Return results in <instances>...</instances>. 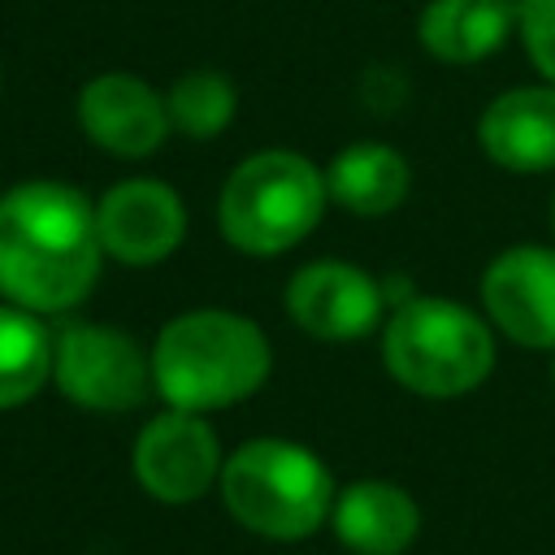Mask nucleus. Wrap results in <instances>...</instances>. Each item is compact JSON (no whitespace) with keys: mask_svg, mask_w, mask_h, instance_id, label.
<instances>
[{"mask_svg":"<svg viewBox=\"0 0 555 555\" xmlns=\"http://www.w3.org/2000/svg\"><path fill=\"white\" fill-rule=\"evenodd\" d=\"M95 208L69 182H22L0 195V295L30 312L74 308L100 273Z\"/></svg>","mask_w":555,"mask_h":555,"instance_id":"f257e3e1","label":"nucleus"},{"mask_svg":"<svg viewBox=\"0 0 555 555\" xmlns=\"http://www.w3.org/2000/svg\"><path fill=\"white\" fill-rule=\"evenodd\" d=\"M269 373V343L264 334L221 308H199L173 317L152 351L156 390L182 412L230 408L247 399Z\"/></svg>","mask_w":555,"mask_h":555,"instance_id":"f03ea898","label":"nucleus"},{"mask_svg":"<svg viewBox=\"0 0 555 555\" xmlns=\"http://www.w3.org/2000/svg\"><path fill=\"white\" fill-rule=\"evenodd\" d=\"M221 503L251 533L295 542L317 533L330 516L334 481L312 451L282 438H256L221 464Z\"/></svg>","mask_w":555,"mask_h":555,"instance_id":"7ed1b4c3","label":"nucleus"},{"mask_svg":"<svg viewBox=\"0 0 555 555\" xmlns=\"http://www.w3.org/2000/svg\"><path fill=\"white\" fill-rule=\"evenodd\" d=\"M382 356L399 386L429 399H451L486 382L494 364V338L468 308L421 295L399 304L386 321Z\"/></svg>","mask_w":555,"mask_h":555,"instance_id":"20e7f679","label":"nucleus"},{"mask_svg":"<svg viewBox=\"0 0 555 555\" xmlns=\"http://www.w3.org/2000/svg\"><path fill=\"white\" fill-rule=\"evenodd\" d=\"M325 178L299 152H256L221 186V234L251 256H273L308 238L325 208Z\"/></svg>","mask_w":555,"mask_h":555,"instance_id":"39448f33","label":"nucleus"},{"mask_svg":"<svg viewBox=\"0 0 555 555\" xmlns=\"http://www.w3.org/2000/svg\"><path fill=\"white\" fill-rule=\"evenodd\" d=\"M52 377L69 403L91 412H130L147 395V360L139 343L113 325H65L52 351Z\"/></svg>","mask_w":555,"mask_h":555,"instance_id":"423d86ee","label":"nucleus"},{"mask_svg":"<svg viewBox=\"0 0 555 555\" xmlns=\"http://www.w3.org/2000/svg\"><path fill=\"white\" fill-rule=\"evenodd\" d=\"M134 473L160 503H191L221 477V447L199 412H165L134 442Z\"/></svg>","mask_w":555,"mask_h":555,"instance_id":"0eeeda50","label":"nucleus"},{"mask_svg":"<svg viewBox=\"0 0 555 555\" xmlns=\"http://www.w3.org/2000/svg\"><path fill=\"white\" fill-rule=\"evenodd\" d=\"M95 230H100V247L113 260L156 264L182 243L186 212L169 182L130 178L104 191V199L95 204Z\"/></svg>","mask_w":555,"mask_h":555,"instance_id":"6e6552de","label":"nucleus"},{"mask_svg":"<svg viewBox=\"0 0 555 555\" xmlns=\"http://www.w3.org/2000/svg\"><path fill=\"white\" fill-rule=\"evenodd\" d=\"M490 321L520 347H555V251L512 247L481 278Z\"/></svg>","mask_w":555,"mask_h":555,"instance_id":"1a4fd4ad","label":"nucleus"},{"mask_svg":"<svg viewBox=\"0 0 555 555\" xmlns=\"http://www.w3.org/2000/svg\"><path fill=\"white\" fill-rule=\"evenodd\" d=\"M286 312L295 325L312 338L347 343L377 325L382 317V291L377 282L343 260H317L304 264L286 286Z\"/></svg>","mask_w":555,"mask_h":555,"instance_id":"9d476101","label":"nucleus"},{"mask_svg":"<svg viewBox=\"0 0 555 555\" xmlns=\"http://www.w3.org/2000/svg\"><path fill=\"white\" fill-rule=\"evenodd\" d=\"M82 130L113 156H147L169 134L165 100L134 74H100L78 95Z\"/></svg>","mask_w":555,"mask_h":555,"instance_id":"9b49d317","label":"nucleus"},{"mask_svg":"<svg viewBox=\"0 0 555 555\" xmlns=\"http://www.w3.org/2000/svg\"><path fill=\"white\" fill-rule=\"evenodd\" d=\"M481 147L494 165L516 173L555 169V91L551 87H516L503 91L481 113Z\"/></svg>","mask_w":555,"mask_h":555,"instance_id":"f8f14e48","label":"nucleus"},{"mask_svg":"<svg viewBox=\"0 0 555 555\" xmlns=\"http://www.w3.org/2000/svg\"><path fill=\"white\" fill-rule=\"evenodd\" d=\"M421 512L408 490L390 481H356L334 503V533L356 555H399L412 546Z\"/></svg>","mask_w":555,"mask_h":555,"instance_id":"ddd939ff","label":"nucleus"},{"mask_svg":"<svg viewBox=\"0 0 555 555\" xmlns=\"http://www.w3.org/2000/svg\"><path fill=\"white\" fill-rule=\"evenodd\" d=\"M516 26V0H429L421 13V43L429 56L468 65L486 61Z\"/></svg>","mask_w":555,"mask_h":555,"instance_id":"4468645a","label":"nucleus"},{"mask_svg":"<svg viewBox=\"0 0 555 555\" xmlns=\"http://www.w3.org/2000/svg\"><path fill=\"white\" fill-rule=\"evenodd\" d=\"M325 186H330V199H338L343 208L364 212V217H382V212L403 204L408 165L386 143H351L334 156Z\"/></svg>","mask_w":555,"mask_h":555,"instance_id":"2eb2a0df","label":"nucleus"},{"mask_svg":"<svg viewBox=\"0 0 555 555\" xmlns=\"http://www.w3.org/2000/svg\"><path fill=\"white\" fill-rule=\"evenodd\" d=\"M52 351L56 338L30 308L0 304V408L26 403L52 377Z\"/></svg>","mask_w":555,"mask_h":555,"instance_id":"dca6fc26","label":"nucleus"},{"mask_svg":"<svg viewBox=\"0 0 555 555\" xmlns=\"http://www.w3.org/2000/svg\"><path fill=\"white\" fill-rule=\"evenodd\" d=\"M165 108H169L173 130H182L191 139H212L234 117V87H230V78H221L212 69H195L169 87Z\"/></svg>","mask_w":555,"mask_h":555,"instance_id":"f3484780","label":"nucleus"},{"mask_svg":"<svg viewBox=\"0 0 555 555\" xmlns=\"http://www.w3.org/2000/svg\"><path fill=\"white\" fill-rule=\"evenodd\" d=\"M516 26L538 74L555 82V0H516Z\"/></svg>","mask_w":555,"mask_h":555,"instance_id":"a211bd4d","label":"nucleus"},{"mask_svg":"<svg viewBox=\"0 0 555 555\" xmlns=\"http://www.w3.org/2000/svg\"><path fill=\"white\" fill-rule=\"evenodd\" d=\"M551 225H555V208H551Z\"/></svg>","mask_w":555,"mask_h":555,"instance_id":"6ab92c4d","label":"nucleus"}]
</instances>
